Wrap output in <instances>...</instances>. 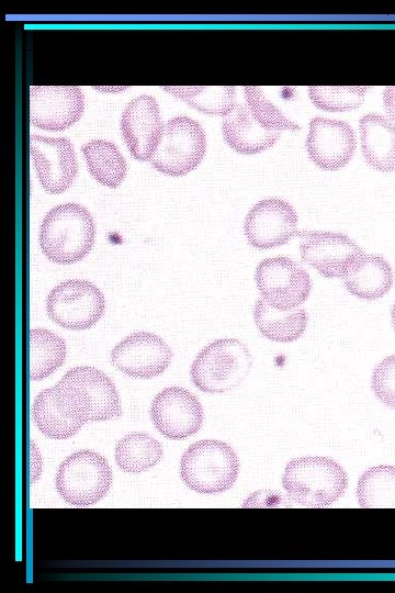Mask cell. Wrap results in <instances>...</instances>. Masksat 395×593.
I'll return each mask as SVG.
<instances>
[{"mask_svg": "<svg viewBox=\"0 0 395 593\" xmlns=\"http://www.w3.org/2000/svg\"><path fill=\"white\" fill-rule=\"evenodd\" d=\"M290 499L307 507L328 506L340 499L348 485L345 469L332 458L306 456L290 460L282 474Z\"/></svg>", "mask_w": 395, "mask_h": 593, "instance_id": "3", "label": "cell"}, {"mask_svg": "<svg viewBox=\"0 0 395 593\" xmlns=\"http://www.w3.org/2000/svg\"><path fill=\"white\" fill-rule=\"evenodd\" d=\"M394 273L388 261L379 255H364L352 271L343 278V284L353 296L374 301L390 292Z\"/></svg>", "mask_w": 395, "mask_h": 593, "instance_id": "20", "label": "cell"}, {"mask_svg": "<svg viewBox=\"0 0 395 593\" xmlns=\"http://www.w3.org/2000/svg\"><path fill=\"white\" fill-rule=\"evenodd\" d=\"M297 213L281 198H266L257 202L244 221L248 243L257 249L285 245L296 233Z\"/></svg>", "mask_w": 395, "mask_h": 593, "instance_id": "13", "label": "cell"}, {"mask_svg": "<svg viewBox=\"0 0 395 593\" xmlns=\"http://www.w3.org/2000/svg\"><path fill=\"white\" fill-rule=\"evenodd\" d=\"M84 111V96L77 86L30 87V122L52 132L68 128Z\"/></svg>", "mask_w": 395, "mask_h": 593, "instance_id": "14", "label": "cell"}, {"mask_svg": "<svg viewBox=\"0 0 395 593\" xmlns=\"http://www.w3.org/2000/svg\"><path fill=\"white\" fill-rule=\"evenodd\" d=\"M369 87L363 86H312L308 94L313 103L325 111L342 112L359 108Z\"/></svg>", "mask_w": 395, "mask_h": 593, "instance_id": "28", "label": "cell"}, {"mask_svg": "<svg viewBox=\"0 0 395 593\" xmlns=\"http://www.w3.org/2000/svg\"><path fill=\"white\" fill-rule=\"evenodd\" d=\"M150 418L162 436L182 440L200 430L204 414L193 393L181 387H169L154 398Z\"/></svg>", "mask_w": 395, "mask_h": 593, "instance_id": "12", "label": "cell"}, {"mask_svg": "<svg viewBox=\"0 0 395 593\" xmlns=\"http://www.w3.org/2000/svg\"><path fill=\"white\" fill-rule=\"evenodd\" d=\"M160 443L142 432H133L122 437L115 445L114 458L124 472L140 473L156 466L162 458Z\"/></svg>", "mask_w": 395, "mask_h": 593, "instance_id": "23", "label": "cell"}, {"mask_svg": "<svg viewBox=\"0 0 395 593\" xmlns=\"http://www.w3.org/2000/svg\"><path fill=\"white\" fill-rule=\"evenodd\" d=\"M30 155L44 191L65 192L78 174V160L72 143L67 137L30 136Z\"/></svg>", "mask_w": 395, "mask_h": 593, "instance_id": "11", "label": "cell"}, {"mask_svg": "<svg viewBox=\"0 0 395 593\" xmlns=\"http://www.w3.org/2000/svg\"><path fill=\"white\" fill-rule=\"evenodd\" d=\"M104 310L105 299L101 290L82 279H70L57 284L46 300L48 317L71 331L90 328L102 317Z\"/></svg>", "mask_w": 395, "mask_h": 593, "instance_id": "8", "label": "cell"}, {"mask_svg": "<svg viewBox=\"0 0 395 593\" xmlns=\"http://www.w3.org/2000/svg\"><path fill=\"white\" fill-rule=\"evenodd\" d=\"M371 387L376 399L395 409V355L385 357L372 372Z\"/></svg>", "mask_w": 395, "mask_h": 593, "instance_id": "30", "label": "cell"}, {"mask_svg": "<svg viewBox=\"0 0 395 593\" xmlns=\"http://www.w3.org/2000/svg\"><path fill=\"white\" fill-rule=\"evenodd\" d=\"M225 143L245 155L258 154L272 147L280 138L279 131L267 130L251 115L248 108L235 103L222 123Z\"/></svg>", "mask_w": 395, "mask_h": 593, "instance_id": "18", "label": "cell"}, {"mask_svg": "<svg viewBox=\"0 0 395 593\" xmlns=\"http://www.w3.org/2000/svg\"><path fill=\"white\" fill-rule=\"evenodd\" d=\"M162 89L201 113L225 116L235 105L233 86H167Z\"/></svg>", "mask_w": 395, "mask_h": 593, "instance_id": "25", "label": "cell"}, {"mask_svg": "<svg viewBox=\"0 0 395 593\" xmlns=\"http://www.w3.org/2000/svg\"><path fill=\"white\" fill-rule=\"evenodd\" d=\"M357 499L361 507H395V467L374 466L358 480Z\"/></svg>", "mask_w": 395, "mask_h": 593, "instance_id": "27", "label": "cell"}, {"mask_svg": "<svg viewBox=\"0 0 395 593\" xmlns=\"http://www.w3.org/2000/svg\"><path fill=\"white\" fill-rule=\"evenodd\" d=\"M255 281L261 299L280 311L298 307L308 299L312 290L308 272L284 256L261 260L255 271Z\"/></svg>", "mask_w": 395, "mask_h": 593, "instance_id": "9", "label": "cell"}, {"mask_svg": "<svg viewBox=\"0 0 395 593\" xmlns=\"http://www.w3.org/2000/svg\"><path fill=\"white\" fill-rule=\"evenodd\" d=\"M300 251L304 262L328 279H343L365 255L349 236L335 232H305Z\"/></svg>", "mask_w": 395, "mask_h": 593, "instance_id": "10", "label": "cell"}, {"mask_svg": "<svg viewBox=\"0 0 395 593\" xmlns=\"http://www.w3.org/2000/svg\"><path fill=\"white\" fill-rule=\"evenodd\" d=\"M205 152L206 136L202 125L190 116L178 115L163 125L150 164L163 175L180 177L195 169Z\"/></svg>", "mask_w": 395, "mask_h": 593, "instance_id": "7", "label": "cell"}, {"mask_svg": "<svg viewBox=\"0 0 395 593\" xmlns=\"http://www.w3.org/2000/svg\"><path fill=\"white\" fill-rule=\"evenodd\" d=\"M252 356L237 338H221L207 344L194 358L190 377L205 393H225L238 387L249 374Z\"/></svg>", "mask_w": 395, "mask_h": 593, "instance_id": "4", "label": "cell"}, {"mask_svg": "<svg viewBox=\"0 0 395 593\" xmlns=\"http://www.w3.org/2000/svg\"><path fill=\"white\" fill-rule=\"evenodd\" d=\"M94 89L99 90V91H103V92H117V91H121V90H124L126 89V87H119V86H102V87H94Z\"/></svg>", "mask_w": 395, "mask_h": 593, "instance_id": "32", "label": "cell"}, {"mask_svg": "<svg viewBox=\"0 0 395 593\" xmlns=\"http://www.w3.org/2000/svg\"><path fill=\"white\" fill-rule=\"evenodd\" d=\"M95 238L92 215L79 203H63L50 209L40 227L44 255L59 265L76 264L91 250Z\"/></svg>", "mask_w": 395, "mask_h": 593, "instance_id": "2", "label": "cell"}, {"mask_svg": "<svg viewBox=\"0 0 395 593\" xmlns=\"http://www.w3.org/2000/svg\"><path fill=\"white\" fill-rule=\"evenodd\" d=\"M239 460L234 449L216 439L192 444L180 460V475L191 490L216 494L230 489L237 480Z\"/></svg>", "mask_w": 395, "mask_h": 593, "instance_id": "5", "label": "cell"}, {"mask_svg": "<svg viewBox=\"0 0 395 593\" xmlns=\"http://www.w3.org/2000/svg\"><path fill=\"white\" fill-rule=\"evenodd\" d=\"M120 127L131 155L140 161L150 160L163 131L157 100L149 94L131 100L122 112Z\"/></svg>", "mask_w": 395, "mask_h": 593, "instance_id": "16", "label": "cell"}, {"mask_svg": "<svg viewBox=\"0 0 395 593\" xmlns=\"http://www.w3.org/2000/svg\"><path fill=\"white\" fill-rule=\"evenodd\" d=\"M246 107L253 119L264 128L271 131L300 130V125L287 119L266 96L260 87H244Z\"/></svg>", "mask_w": 395, "mask_h": 593, "instance_id": "29", "label": "cell"}, {"mask_svg": "<svg viewBox=\"0 0 395 593\" xmlns=\"http://www.w3.org/2000/svg\"><path fill=\"white\" fill-rule=\"evenodd\" d=\"M172 351L158 335L135 332L120 340L111 351L112 365L126 376L151 379L170 365Z\"/></svg>", "mask_w": 395, "mask_h": 593, "instance_id": "15", "label": "cell"}, {"mask_svg": "<svg viewBox=\"0 0 395 593\" xmlns=\"http://www.w3.org/2000/svg\"><path fill=\"white\" fill-rule=\"evenodd\" d=\"M55 483L65 502L88 506L95 504L108 493L112 484V470L102 455L82 449L61 461Z\"/></svg>", "mask_w": 395, "mask_h": 593, "instance_id": "6", "label": "cell"}, {"mask_svg": "<svg viewBox=\"0 0 395 593\" xmlns=\"http://www.w3.org/2000/svg\"><path fill=\"white\" fill-rule=\"evenodd\" d=\"M391 320H392L393 329L395 332V301L391 310Z\"/></svg>", "mask_w": 395, "mask_h": 593, "instance_id": "33", "label": "cell"}, {"mask_svg": "<svg viewBox=\"0 0 395 593\" xmlns=\"http://www.w3.org/2000/svg\"><path fill=\"white\" fill-rule=\"evenodd\" d=\"M29 366L31 380H42L54 373L66 359L65 340L46 328L30 331Z\"/></svg>", "mask_w": 395, "mask_h": 593, "instance_id": "24", "label": "cell"}, {"mask_svg": "<svg viewBox=\"0 0 395 593\" xmlns=\"http://www.w3.org/2000/svg\"><path fill=\"white\" fill-rule=\"evenodd\" d=\"M311 160L324 170H338L352 158L357 141L353 128L342 120L313 118L306 138Z\"/></svg>", "mask_w": 395, "mask_h": 593, "instance_id": "17", "label": "cell"}, {"mask_svg": "<svg viewBox=\"0 0 395 593\" xmlns=\"http://www.w3.org/2000/svg\"><path fill=\"white\" fill-rule=\"evenodd\" d=\"M361 149L369 166L382 172L395 170V124L377 113H366L359 122Z\"/></svg>", "mask_w": 395, "mask_h": 593, "instance_id": "19", "label": "cell"}, {"mask_svg": "<svg viewBox=\"0 0 395 593\" xmlns=\"http://www.w3.org/2000/svg\"><path fill=\"white\" fill-rule=\"evenodd\" d=\"M253 321L260 334L275 343H292L306 331L308 316L304 309L280 311L262 299L253 306Z\"/></svg>", "mask_w": 395, "mask_h": 593, "instance_id": "21", "label": "cell"}, {"mask_svg": "<svg viewBox=\"0 0 395 593\" xmlns=\"http://www.w3.org/2000/svg\"><path fill=\"white\" fill-rule=\"evenodd\" d=\"M383 105L387 115L392 120H395V86H390L384 89Z\"/></svg>", "mask_w": 395, "mask_h": 593, "instance_id": "31", "label": "cell"}, {"mask_svg": "<svg viewBox=\"0 0 395 593\" xmlns=\"http://www.w3.org/2000/svg\"><path fill=\"white\" fill-rule=\"evenodd\" d=\"M32 412L38 430L50 439H68L76 435L83 425L63 412L56 402L53 388L45 389L37 394Z\"/></svg>", "mask_w": 395, "mask_h": 593, "instance_id": "26", "label": "cell"}, {"mask_svg": "<svg viewBox=\"0 0 395 593\" xmlns=\"http://www.w3.org/2000/svg\"><path fill=\"white\" fill-rule=\"evenodd\" d=\"M53 389L63 412L82 424L109 421L122 414L113 381L94 367L79 366L68 370Z\"/></svg>", "mask_w": 395, "mask_h": 593, "instance_id": "1", "label": "cell"}, {"mask_svg": "<svg viewBox=\"0 0 395 593\" xmlns=\"http://www.w3.org/2000/svg\"><path fill=\"white\" fill-rule=\"evenodd\" d=\"M90 175L99 183L119 187L126 177L127 164L119 147L106 139L93 138L81 146Z\"/></svg>", "mask_w": 395, "mask_h": 593, "instance_id": "22", "label": "cell"}]
</instances>
